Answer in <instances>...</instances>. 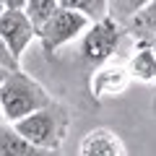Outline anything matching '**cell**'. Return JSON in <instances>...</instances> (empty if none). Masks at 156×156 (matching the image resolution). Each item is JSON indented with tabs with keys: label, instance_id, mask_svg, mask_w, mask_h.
Returning a JSON list of instances; mask_svg holds the SVG:
<instances>
[{
	"label": "cell",
	"instance_id": "obj_12",
	"mask_svg": "<svg viewBox=\"0 0 156 156\" xmlns=\"http://www.w3.org/2000/svg\"><path fill=\"white\" fill-rule=\"evenodd\" d=\"M57 11H60V0H29L26 3V16H29V21H31V26H34L37 34L44 29V23Z\"/></svg>",
	"mask_w": 156,
	"mask_h": 156
},
{
	"label": "cell",
	"instance_id": "obj_2",
	"mask_svg": "<svg viewBox=\"0 0 156 156\" xmlns=\"http://www.w3.org/2000/svg\"><path fill=\"white\" fill-rule=\"evenodd\" d=\"M16 133L21 138H26L34 148L44 151V154H52L62 146L68 135V128H70V112H68L65 104L60 101H52L47 109L37 112V115L26 117L21 122L13 125Z\"/></svg>",
	"mask_w": 156,
	"mask_h": 156
},
{
	"label": "cell",
	"instance_id": "obj_8",
	"mask_svg": "<svg viewBox=\"0 0 156 156\" xmlns=\"http://www.w3.org/2000/svg\"><path fill=\"white\" fill-rule=\"evenodd\" d=\"M133 76V81H140V83H148V86H156V50L146 42L135 44L130 60L125 62Z\"/></svg>",
	"mask_w": 156,
	"mask_h": 156
},
{
	"label": "cell",
	"instance_id": "obj_14",
	"mask_svg": "<svg viewBox=\"0 0 156 156\" xmlns=\"http://www.w3.org/2000/svg\"><path fill=\"white\" fill-rule=\"evenodd\" d=\"M0 68H5V70H11V73L21 70V62L11 55V50L5 47V42H3V39H0Z\"/></svg>",
	"mask_w": 156,
	"mask_h": 156
},
{
	"label": "cell",
	"instance_id": "obj_1",
	"mask_svg": "<svg viewBox=\"0 0 156 156\" xmlns=\"http://www.w3.org/2000/svg\"><path fill=\"white\" fill-rule=\"evenodd\" d=\"M52 101L55 99L50 96V91L23 70L11 73L0 86V112L3 120H8L11 125L47 109Z\"/></svg>",
	"mask_w": 156,
	"mask_h": 156
},
{
	"label": "cell",
	"instance_id": "obj_5",
	"mask_svg": "<svg viewBox=\"0 0 156 156\" xmlns=\"http://www.w3.org/2000/svg\"><path fill=\"white\" fill-rule=\"evenodd\" d=\"M133 83L128 65L122 62H107V65L96 68L89 78V91L94 96V101H107V99H120Z\"/></svg>",
	"mask_w": 156,
	"mask_h": 156
},
{
	"label": "cell",
	"instance_id": "obj_9",
	"mask_svg": "<svg viewBox=\"0 0 156 156\" xmlns=\"http://www.w3.org/2000/svg\"><path fill=\"white\" fill-rule=\"evenodd\" d=\"M125 34L133 37L138 44L156 39V0H146L143 11H138V16L125 26Z\"/></svg>",
	"mask_w": 156,
	"mask_h": 156
},
{
	"label": "cell",
	"instance_id": "obj_18",
	"mask_svg": "<svg viewBox=\"0 0 156 156\" xmlns=\"http://www.w3.org/2000/svg\"><path fill=\"white\" fill-rule=\"evenodd\" d=\"M0 120H3V112H0ZM0 125H3V122H0Z\"/></svg>",
	"mask_w": 156,
	"mask_h": 156
},
{
	"label": "cell",
	"instance_id": "obj_10",
	"mask_svg": "<svg viewBox=\"0 0 156 156\" xmlns=\"http://www.w3.org/2000/svg\"><path fill=\"white\" fill-rule=\"evenodd\" d=\"M0 156H47L44 151L34 148L26 138L16 133L13 125H0Z\"/></svg>",
	"mask_w": 156,
	"mask_h": 156
},
{
	"label": "cell",
	"instance_id": "obj_15",
	"mask_svg": "<svg viewBox=\"0 0 156 156\" xmlns=\"http://www.w3.org/2000/svg\"><path fill=\"white\" fill-rule=\"evenodd\" d=\"M11 76V70H5V68H0V86H3V81Z\"/></svg>",
	"mask_w": 156,
	"mask_h": 156
},
{
	"label": "cell",
	"instance_id": "obj_6",
	"mask_svg": "<svg viewBox=\"0 0 156 156\" xmlns=\"http://www.w3.org/2000/svg\"><path fill=\"white\" fill-rule=\"evenodd\" d=\"M0 39L5 42V47L11 50V55L21 62L23 52H26L29 44L37 39V31H34L26 11H5L3 13V18H0Z\"/></svg>",
	"mask_w": 156,
	"mask_h": 156
},
{
	"label": "cell",
	"instance_id": "obj_17",
	"mask_svg": "<svg viewBox=\"0 0 156 156\" xmlns=\"http://www.w3.org/2000/svg\"><path fill=\"white\" fill-rule=\"evenodd\" d=\"M3 13H5V0H0V18H3Z\"/></svg>",
	"mask_w": 156,
	"mask_h": 156
},
{
	"label": "cell",
	"instance_id": "obj_16",
	"mask_svg": "<svg viewBox=\"0 0 156 156\" xmlns=\"http://www.w3.org/2000/svg\"><path fill=\"white\" fill-rule=\"evenodd\" d=\"M146 44H151V47L156 50V39H151V42H146ZM154 109H156V99H154Z\"/></svg>",
	"mask_w": 156,
	"mask_h": 156
},
{
	"label": "cell",
	"instance_id": "obj_7",
	"mask_svg": "<svg viewBox=\"0 0 156 156\" xmlns=\"http://www.w3.org/2000/svg\"><path fill=\"white\" fill-rule=\"evenodd\" d=\"M78 156H128V148L112 128H94L78 140Z\"/></svg>",
	"mask_w": 156,
	"mask_h": 156
},
{
	"label": "cell",
	"instance_id": "obj_13",
	"mask_svg": "<svg viewBox=\"0 0 156 156\" xmlns=\"http://www.w3.org/2000/svg\"><path fill=\"white\" fill-rule=\"evenodd\" d=\"M143 5L146 0H109V18L120 29H125L138 16V11H143Z\"/></svg>",
	"mask_w": 156,
	"mask_h": 156
},
{
	"label": "cell",
	"instance_id": "obj_3",
	"mask_svg": "<svg viewBox=\"0 0 156 156\" xmlns=\"http://www.w3.org/2000/svg\"><path fill=\"white\" fill-rule=\"evenodd\" d=\"M128 37L125 29H120L112 18H104L99 23H91L86 29V34L81 37V44H78V52H81V60L89 62V65H107L112 62L115 52L120 50L122 39Z\"/></svg>",
	"mask_w": 156,
	"mask_h": 156
},
{
	"label": "cell",
	"instance_id": "obj_4",
	"mask_svg": "<svg viewBox=\"0 0 156 156\" xmlns=\"http://www.w3.org/2000/svg\"><path fill=\"white\" fill-rule=\"evenodd\" d=\"M89 26H91V23L86 21L81 13L65 8V5H62V0H60V11H57L55 16L44 23V29L37 34L44 57H47V60H55V52L60 50V47L70 44L76 37H83Z\"/></svg>",
	"mask_w": 156,
	"mask_h": 156
},
{
	"label": "cell",
	"instance_id": "obj_11",
	"mask_svg": "<svg viewBox=\"0 0 156 156\" xmlns=\"http://www.w3.org/2000/svg\"><path fill=\"white\" fill-rule=\"evenodd\" d=\"M62 5L78 11L89 23H99L109 18V0H62Z\"/></svg>",
	"mask_w": 156,
	"mask_h": 156
}]
</instances>
